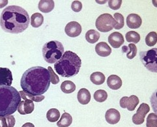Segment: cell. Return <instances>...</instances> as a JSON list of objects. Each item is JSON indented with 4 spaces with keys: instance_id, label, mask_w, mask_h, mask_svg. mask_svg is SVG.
<instances>
[{
    "instance_id": "20",
    "label": "cell",
    "mask_w": 157,
    "mask_h": 127,
    "mask_svg": "<svg viewBox=\"0 0 157 127\" xmlns=\"http://www.w3.org/2000/svg\"><path fill=\"white\" fill-rule=\"evenodd\" d=\"M16 120L13 115L0 116V127H14Z\"/></svg>"
},
{
    "instance_id": "27",
    "label": "cell",
    "mask_w": 157,
    "mask_h": 127,
    "mask_svg": "<svg viewBox=\"0 0 157 127\" xmlns=\"http://www.w3.org/2000/svg\"><path fill=\"white\" fill-rule=\"evenodd\" d=\"M61 89L65 93H71L76 90V85L72 81H65L61 84Z\"/></svg>"
},
{
    "instance_id": "7",
    "label": "cell",
    "mask_w": 157,
    "mask_h": 127,
    "mask_svg": "<svg viewBox=\"0 0 157 127\" xmlns=\"http://www.w3.org/2000/svg\"><path fill=\"white\" fill-rule=\"evenodd\" d=\"M116 24V20L110 14L105 13L100 15L97 18L95 25L98 31L102 33H108L114 28Z\"/></svg>"
},
{
    "instance_id": "22",
    "label": "cell",
    "mask_w": 157,
    "mask_h": 127,
    "mask_svg": "<svg viewBox=\"0 0 157 127\" xmlns=\"http://www.w3.org/2000/svg\"><path fill=\"white\" fill-rule=\"evenodd\" d=\"M19 93H20L21 98L24 99L25 100H32V101L39 103V102L43 101V100L45 99V97L43 96V95H36V96H35V95H31L24 91H20Z\"/></svg>"
},
{
    "instance_id": "4",
    "label": "cell",
    "mask_w": 157,
    "mask_h": 127,
    "mask_svg": "<svg viewBox=\"0 0 157 127\" xmlns=\"http://www.w3.org/2000/svg\"><path fill=\"white\" fill-rule=\"evenodd\" d=\"M21 102L17 89L13 86H0V116L13 114Z\"/></svg>"
},
{
    "instance_id": "8",
    "label": "cell",
    "mask_w": 157,
    "mask_h": 127,
    "mask_svg": "<svg viewBox=\"0 0 157 127\" xmlns=\"http://www.w3.org/2000/svg\"><path fill=\"white\" fill-rule=\"evenodd\" d=\"M150 111L149 106L146 103L141 104L137 110L136 114L132 116V122L134 124L140 125L144 123L145 118Z\"/></svg>"
},
{
    "instance_id": "17",
    "label": "cell",
    "mask_w": 157,
    "mask_h": 127,
    "mask_svg": "<svg viewBox=\"0 0 157 127\" xmlns=\"http://www.w3.org/2000/svg\"><path fill=\"white\" fill-rule=\"evenodd\" d=\"M107 84L110 89H113V90H117V89H119L121 87L122 80L119 76L112 75L109 76L108 78Z\"/></svg>"
},
{
    "instance_id": "6",
    "label": "cell",
    "mask_w": 157,
    "mask_h": 127,
    "mask_svg": "<svg viewBox=\"0 0 157 127\" xmlns=\"http://www.w3.org/2000/svg\"><path fill=\"white\" fill-rule=\"evenodd\" d=\"M140 59L144 66L151 72H157V48L140 53Z\"/></svg>"
},
{
    "instance_id": "37",
    "label": "cell",
    "mask_w": 157,
    "mask_h": 127,
    "mask_svg": "<svg viewBox=\"0 0 157 127\" xmlns=\"http://www.w3.org/2000/svg\"><path fill=\"white\" fill-rule=\"evenodd\" d=\"M8 4L7 0H0V9L5 7Z\"/></svg>"
},
{
    "instance_id": "26",
    "label": "cell",
    "mask_w": 157,
    "mask_h": 127,
    "mask_svg": "<svg viewBox=\"0 0 157 127\" xmlns=\"http://www.w3.org/2000/svg\"><path fill=\"white\" fill-rule=\"evenodd\" d=\"M100 38V33L94 29L88 31L86 34V39L90 44H95Z\"/></svg>"
},
{
    "instance_id": "15",
    "label": "cell",
    "mask_w": 157,
    "mask_h": 127,
    "mask_svg": "<svg viewBox=\"0 0 157 127\" xmlns=\"http://www.w3.org/2000/svg\"><path fill=\"white\" fill-rule=\"evenodd\" d=\"M142 24V20L138 14H130L127 18V25L130 29H138Z\"/></svg>"
},
{
    "instance_id": "19",
    "label": "cell",
    "mask_w": 157,
    "mask_h": 127,
    "mask_svg": "<svg viewBox=\"0 0 157 127\" xmlns=\"http://www.w3.org/2000/svg\"><path fill=\"white\" fill-rule=\"evenodd\" d=\"M55 3L53 0H41L39 2L38 7L43 13H49L54 9Z\"/></svg>"
},
{
    "instance_id": "5",
    "label": "cell",
    "mask_w": 157,
    "mask_h": 127,
    "mask_svg": "<svg viewBox=\"0 0 157 127\" xmlns=\"http://www.w3.org/2000/svg\"><path fill=\"white\" fill-rule=\"evenodd\" d=\"M43 56L44 60L49 64H54L58 61L64 53V47L60 42L50 41L43 47Z\"/></svg>"
},
{
    "instance_id": "32",
    "label": "cell",
    "mask_w": 157,
    "mask_h": 127,
    "mask_svg": "<svg viewBox=\"0 0 157 127\" xmlns=\"http://www.w3.org/2000/svg\"><path fill=\"white\" fill-rule=\"evenodd\" d=\"M157 42V34L155 31L151 32L145 37V43L148 46H154Z\"/></svg>"
},
{
    "instance_id": "16",
    "label": "cell",
    "mask_w": 157,
    "mask_h": 127,
    "mask_svg": "<svg viewBox=\"0 0 157 127\" xmlns=\"http://www.w3.org/2000/svg\"><path fill=\"white\" fill-rule=\"evenodd\" d=\"M95 51L97 54L102 57H106L112 53V49L106 42H101L96 45Z\"/></svg>"
},
{
    "instance_id": "10",
    "label": "cell",
    "mask_w": 157,
    "mask_h": 127,
    "mask_svg": "<svg viewBox=\"0 0 157 127\" xmlns=\"http://www.w3.org/2000/svg\"><path fill=\"white\" fill-rule=\"evenodd\" d=\"M13 80L11 71L7 67H0V86H10Z\"/></svg>"
},
{
    "instance_id": "34",
    "label": "cell",
    "mask_w": 157,
    "mask_h": 127,
    "mask_svg": "<svg viewBox=\"0 0 157 127\" xmlns=\"http://www.w3.org/2000/svg\"><path fill=\"white\" fill-rule=\"evenodd\" d=\"M48 70L50 73V82L53 84H58L59 82V78L55 73L54 70H52V67L49 66L48 67Z\"/></svg>"
},
{
    "instance_id": "35",
    "label": "cell",
    "mask_w": 157,
    "mask_h": 127,
    "mask_svg": "<svg viewBox=\"0 0 157 127\" xmlns=\"http://www.w3.org/2000/svg\"><path fill=\"white\" fill-rule=\"evenodd\" d=\"M122 4L121 0H110L108 1L109 7L112 10H118Z\"/></svg>"
},
{
    "instance_id": "36",
    "label": "cell",
    "mask_w": 157,
    "mask_h": 127,
    "mask_svg": "<svg viewBox=\"0 0 157 127\" xmlns=\"http://www.w3.org/2000/svg\"><path fill=\"white\" fill-rule=\"evenodd\" d=\"M71 9L75 13H79L82 9V3L79 1H74L71 4Z\"/></svg>"
},
{
    "instance_id": "3",
    "label": "cell",
    "mask_w": 157,
    "mask_h": 127,
    "mask_svg": "<svg viewBox=\"0 0 157 127\" xmlns=\"http://www.w3.org/2000/svg\"><path fill=\"white\" fill-rule=\"evenodd\" d=\"M82 66L80 58L75 53L67 51L61 59L55 63L54 69L58 75L63 77H71L79 73Z\"/></svg>"
},
{
    "instance_id": "2",
    "label": "cell",
    "mask_w": 157,
    "mask_h": 127,
    "mask_svg": "<svg viewBox=\"0 0 157 127\" xmlns=\"http://www.w3.org/2000/svg\"><path fill=\"white\" fill-rule=\"evenodd\" d=\"M29 16L22 7L10 5L5 8L0 16V26L7 33L19 34L28 27Z\"/></svg>"
},
{
    "instance_id": "23",
    "label": "cell",
    "mask_w": 157,
    "mask_h": 127,
    "mask_svg": "<svg viewBox=\"0 0 157 127\" xmlns=\"http://www.w3.org/2000/svg\"><path fill=\"white\" fill-rule=\"evenodd\" d=\"M72 123V116L67 112H64L61 115V119L57 123L58 127H69Z\"/></svg>"
},
{
    "instance_id": "12",
    "label": "cell",
    "mask_w": 157,
    "mask_h": 127,
    "mask_svg": "<svg viewBox=\"0 0 157 127\" xmlns=\"http://www.w3.org/2000/svg\"><path fill=\"white\" fill-rule=\"evenodd\" d=\"M35 104L33 101L30 100H26L21 101L18 107V112L21 115H26L31 114L34 110Z\"/></svg>"
},
{
    "instance_id": "21",
    "label": "cell",
    "mask_w": 157,
    "mask_h": 127,
    "mask_svg": "<svg viewBox=\"0 0 157 127\" xmlns=\"http://www.w3.org/2000/svg\"><path fill=\"white\" fill-rule=\"evenodd\" d=\"M122 51L123 53H127V57L128 59L132 60L136 56L137 47L135 44H130L128 46L123 45L122 47Z\"/></svg>"
},
{
    "instance_id": "28",
    "label": "cell",
    "mask_w": 157,
    "mask_h": 127,
    "mask_svg": "<svg viewBox=\"0 0 157 127\" xmlns=\"http://www.w3.org/2000/svg\"><path fill=\"white\" fill-rule=\"evenodd\" d=\"M60 118L59 111L56 108L50 109L46 114V118L49 122L54 123L58 121V119Z\"/></svg>"
},
{
    "instance_id": "33",
    "label": "cell",
    "mask_w": 157,
    "mask_h": 127,
    "mask_svg": "<svg viewBox=\"0 0 157 127\" xmlns=\"http://www.w3.org/2000/svg\"><path fill=\"white\" fill-rule=\"evenodd\" d=\"M146 126L157 127V115L155 113H151L147 116Z\"/></svg>"
},
{
    "instance_id": "9",
    "label": "cell",
    "mask_w": 157,
    "mask_h": 127,
    "mask_svg": "<svg viewBox=\"0 0 157 127\" xmlns=\"http://www.w3.org/2000/svg\"><path fill=\"white\" fill-rule=\"evenodd\" d=\"M139 99L136 95H131L130 97H123L119 101L120 107L122 108H127L128 111H134L139 104Z\"/></svg>"
},
{
    "instance_id": "31",
    "label": "cell",
    "mask_w": 157,
    "mask_h": 127,
    "mask_svg": "<svg viewBox=\"0 0 157 127\" xmlns=\"http://www.w3.org/2000/svg\"><path fill=\"white\" fill-rule=\"evenodd\" d=\"M113 17H114V20H116V24H115L114 26V28L116 29H121L124 27V19L123 16L120 14V13H115L113 15Z\"/></svg>"
},
{
    "instance_id": "13",
    "label": "cell",
    "mask_w": 157,
    "mask_h": 127,
    "mask_svg": "<svg viewBox=\"0 0 157 127\" xmlns=\"http://www.w3.org/2000/svg\"><path fill=\"white\" fill-rule=\"evenodd\" d=\"M124 42L123 36L119 32H114L108 36V42L113 48H119L124 44Z\"/></svg>"
},
{
    "instance_id": "18",
    "label": "cell",
    "mask_w": 157,
    "mask_h": 127,
    "mask_svg": "<svg viewBox=\"0 0 157 127\" xmlns=\"http://www.w3.org/2000/svg\"><path fill=\"white\" fill-rule=\"evenodd\" d=\"M78 100L82 104H87L91 100V93L86 88L80 89L77 94Z\"/></svg>"
},
{
    "instance_id": "1",
    "label": "cell",
    "mask_w": 157,
    "mask_h": 127,
    "mask_svg": "<svg viewBox=\"0 0 157 127\" xmlns=\"http://www.w3.org/2000/svg\"><path fill=\"white\" fill-rule=\"evenodd\" d=\"M50 82L48 70L43 67L35 66L24 73L20 86L23 91L36 96L43 95L48 91Z\"/></svg>"
},
{
    "instance_id": "11",
    "label": "cell",
    "mask_w": 157,
    "mask_h": 127,
    "mask_svg": "<svg viewBox=\"0 0 157 127\" xmlns=\"http://www.w3.org/2000/svg\"><path fill=\"white\" fill-rule=\"evenodd\" d=\"M65 31L67 36L75 38L81 34L82 26L77 22H71L65 26Z\"/></svg>"
},
{
    "instance_id": "14",
    "label": "cell",
    "mask_w": 157,
    "mask_h": 127,
    "mask_svg": "<svg viewBox=\"0 0 157 127\" xmlns=\"http://www.w3.org/2000/svg\"><path fill=\"white\" fill-rule=\"evenodd\" d=\"M105 119L106 122L109 124L116 125L119 122L120 119H121V115L117 110L110 108L106 111Z\"/></svg>"
},
{
    "instance_id": "30",
    "label": "cell",
    "mask_w": 157,
    "mask_h": 127,
    "mask_svg": "<svg viewBox=\"0 0 157 127\" xmlns=\"http://www.w3.org/2000/svg\"><path fill=\"white\" fill-rule=\"evenodd\" d=\"M94 99L97 102L102 103L104 102L108 98V93L105 90L103 89H98L94 93Z\"/></svg>"
},
{
    "instance_id": "29",
    "label": "cell",
    "mask_w": 157,
    "mask_h": 127,
    "mask_svg": "<svg viewBox=\"0 0 157 127\" xmlns=\"http://www.w3.org/2000/svg\"><path fill=\"white\" fill-rule=\"evenodd\" d=\"M125 37H126L127 42H129V43L137 44L140 40V35L137 32L134 31L128 32L125 35Z\"/></svg>"
},
{
    "instance_id": "38",
    "label": "cell",
    "mask_w": 157,
    "mask_h": 127,
    "mask_svg": "<svg viewBox=\"0 0 157 127\" xmlns=\"http://www.w3.org/2000/svg\"><path fill=\"white\" fill-rule=\"evenodd\" d=\"M22 127H35V126L31 123H26L24 125H23Z\"/></svg>"
},
{
    "instance_id": "25",
    "label": "cell",
    "mask_w": 157,
    "mask_h": 127,
    "mask_svg": "<svg viewBox=\"0 0 157 127\" xmlns=\"http://www.w3.org/2000/svg\"><path fill=\"white\" fill-rule=\"evenodd\" d=\"M105 75L101 72L93 73L90 76L91 81L95 85H101L105 81Z\"/></svg>"
},
{
    "instance_id": "24",
    "label": "cell",
    "mask_w": 157,
    "mask_h": 127,
    "mask_svg": "<svg viewBox=\"0 0 157 127\" xmlns=\"http://www.w3.org/2000/svg\"><path fill=\"white\" fill-rule=\"evenodd\" d=\"M31 25L35 28H38L43 25L44 22V17L43 14L36 13L32 14L31 17Z\"/></svg>"
}]
</instances>
